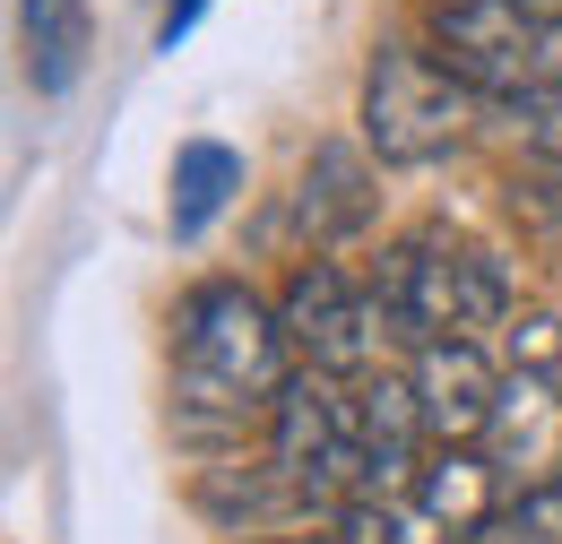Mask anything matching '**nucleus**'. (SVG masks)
<instances>
[{"mask_svg":"<svg viewBox=\"0 0 562 544\" xmlns=\"http://www.w3.org/2000/svg\"><path fill=\"white\" fill-rule=\"evenodd\" d=\"M173 372H182V398L200 407H278L285 381H294V345H285V320L234 276L216 285H191L182 294V320H173Z\"/></svg>","mask_w":562,"mask_h":544,"instance_id":"f257e3e1","label":"nucleus"},{"mask_svg":"<svg viewBox=\"0 0 562 544\" xmlns=\"http://www.w3.org/2000/svg\"><path fill=\"white\" fill-rule=\"evenodd\" d=\"M390 338L407 345H485L510 329V276L493 251L450 242V234H407L398 251H381L372 285Z\"/></svg>","mask_w":562,"mask_h":544,"instance_id":"f03ea898","label":"nucleus"},{"mask_svg":"<svg viewBox=\"0 0 562 544\" xmlns=\"http://www.w3.org/2000/svg\"><path fill=\"white\" fill-rule=\"evenodd\" d=\"M424 44L468 95L528 104V113L562 95V18L528 0H441L424 18Z\"/></svg>","mask_w":562,"mask_h":544,"instance_id":"7ed1b4c3","label":"nucleus"},{"mask_svg":"<svg viewBox=\"0 0 562 544\" xmlns=\"http://www.w3.org/2000/svg\"><path fill=\"white\" fill-rule=\"evenodd\" d=\"M363 138L381 165H432L468 138V87L432 61V44L390 35L363 69Z\"/></svg>","mask_w":562,"mask_h":544,"instance_id":"20e7f679","label":"nucleus"},{"mask_svg":"<svg viewBox=\"0 0 562 544\" xmlns=\"http://www.w3.org/2000/svg\"><path fill=\"white\" fill-rule=\"evenodd\" d=\"M269 467L294 501H363V441H355L347 389H329L321 372H294L285 398L269 407Z\"/></svg>","mask_w":562,"mask_h":544,"instance_id":"39448f33","label":"nucleus"},{"mask_svg":"<svg viewBox=\"0 0 562 544\" xmlns=\"http://www.w3.org/2000/svg\"><path fill=\"white\" fill-rule=\"evenodd\" d=\"M278 320H285L294 363H303V372H321V381H372L381 338H390L381 303H372V294L338 269V260H303V269L285 276Z\"/></svg>","mask_w":562,"mask_h":544,"instance_id":"423d86ee","label":"nucleus"},{"mask_svg":"<svg viewBox=\"0 0 562 544\" xmlns=\"http://www.w3.org/2000/svg\"><path fill=\"white\" fill-rule=\"evenodd\" d=\"M347 415H355V441H363V501H407L424 476V441H432V423H424V398L416 381H398V372H372V381H355L347 389Z\"/></svg>","mask_w":562,"mask_h":544,"instance_id":"0eeeda50","label":"nucleus"},{"mask_svg":"<svg viewBox=\"0 0 562 544\" xmlns=\"http://www.w3.org/2000/svg\"><path fill=\"white\" fill-rule=\"evenodd\" d=\"M493 458V476L510 484V492H537V484L562 476V389L554 381H528V372H510L502 381V398H493V423L485 441H476Z\"/></svg>","mask_w":562,"mask_h":544,"instance_id":"6e6552de","label":"nucleus"},{"mask_svg":"<svg viewBox=\"0 0 562 544\" xmlns=\"http://www.w3.org/2000/svg\"><path fill=\"white\" fill-rule=\"evenodd\" d=\"M407 381H416V398H424L432 441H485L493 398H502L510 372H493L485 345H416V372Z\"/></svg>","mask_w":562,"mask_h":544,"instance_id":"1a4fd4ad","label":"nucleus"},{"mask_svg":"<svg viewBox=\"0 0 562 544\" xmlns=\"http://www.w3.org/2000/svg\"><path fill=\"white\" fill-rule=\"evenodd\" d=\"M407 501H416L424 519H441L459 544L502 528V476H493L485 450H468V441H432V458H424V476H416Z\"/></svg>","mask_w":562,"mask_h":544,"instance_id":"9d476101","label":"nucleus"},{"mask_svg":"<svg viewBox=\"0 0 562 544\" xmlns=\"http://www.w3.org/2000/svg\"><path fill=\"white\" fill-rule=\"evenodd\" d=\"M294 216H303V234H312V260H329V242H347V234L372 225V165L355 156L347 138H321V147H312Z\"/></svg>","mask_w":562,"mask_h":544,"instance_id":"9b49d317","label":"nucleus"},{"mask_svg":"<svg viewBox=\"0 0 562 544\" xmlns=\"http://www.w3.org/2000/svg\"><path fill=\"white\" fill-rule=\"evenodd\" d=\"M243 191V156L216 147V138H191L173 156V234H209V216Z\"/></svg>","mask_w":562,"mask_h":544,"instance_id":"f8f14e48","label":"nucleus"},{"mask_svg":"<svg viewBox=\"0 0 562 544\" xmlns=\"http://www.w3.org/2000/svg\"><path fill=\"white\" fill-rule=\"evenodd\" d=\"M87 61V0H26V69L44 95H61Z\"/></svg>","mask_w":562,"mask_h":544,"instance_id":"ddd939ff","label":"nucleus"},{"mask_svg":"<svg viewBox=\"0 0 562 544\" xmlns=\"http://www.w3.org/2000/svg\"><path fill=\"white\" fill-rule=\"evenodd\" d=\"M338 544H459L441 519H424L416 501H347L338 510Z\"/></svg>","mask_w":562,"mask_h":544,"instance_id":"4468645a","label":"nucleus"},{"mask_svg":"<svg viewBox=\"0 0 562 544\" xmlns=\"http://www.w3.org/2000/svg\"><path fill=\"white\" fill-rule=\"evenodd\" d=\"M502 354H510V372H528V381H562V320L554 311H510Z\"/></svg>","mask_w":562,"mask_h":544,"instance_id":"2eb2a0df","label":"nucleus"},{"mask_svg":"<svg viewBox=\"0 0 562 544\" xmlns=\"http://www.w3.org/2000/svg\"><path fill=\"white\" fill-rule=\"evenodd\" d=\"M502 544H562V476L502 510Z\"/></svg>","mask_w":562,"mask_h":544,"instance_id":"dca6fc26","label":"nucleus"},{"mask_svg":"<svg viewBox=\"0 0 562 544\" xmlns=\"http://www.w3.org/2000/svg\"><path fill=\"white\" fill-rule=\"evenodd\" d=\"M528 147H537L546 165H562V95H554V104H537V113H528Z\"/></svg>","mask_w":562,"mask_h":544,"instance_id":"f3484780","label":"nucleus"},{"mask_svg":"<svg viewBox=\"0 0 562 544\" xmlns=\"http://www.w3.org/2000/svg\"><path fill=\"white\" fill-rule=\"evenodd\" d=\"M191 18H200V0H173V9H165V44H173V35L191 26Z\"/></svg>","mask_w":562,"mask_h":544,"instance_id":"a211bd4d","label":"nucleus"},{"mask_svg":"<svg viewBox=\"0 0 562 544\" xmlns=\"http://www.w3.org/2000/svg\"><path fill=\"white\" fill-rule=\"evenodd\" d=\"M278 544H338V536H278Z\"/></svg>","mask_w":562,"mask_h":544,"instance_id":"6ab92c4d","label":"nucleus"},{"mask_svg":"<svg viewBox=\"0 0 562 544\" xmlns=\"http://www.w3.org/2000/svg\"><path fill=\"white\" fill-rule=\"evenodd\" d=\"M528 9H546V18H562V0H528Z\"/></svg>","mask_w":562,"mask_h":544,"instance_id":"aec40b11","label":"nucleus"}]
</instances>
